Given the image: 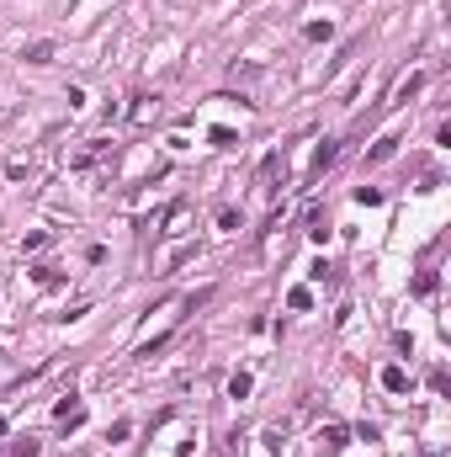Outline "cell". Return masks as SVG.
<instances>
[{
  "mask_svg": "<svg viewBox=\"0 0 451 457\" xmlns=\"http://www.w3.org/2000/svg\"><path fill=\"white\" fill-rule=\"evenodd\" d=\"M70 170L74 176H112V170H117V149H112L107 139H91L85 149L70 155Z\"/></svg>",
  "mask_w": 451,
  "mask_h": 457,
  "instance_id": "obj_1",
  "label": "cell"
},
{
  "mask_svg": "<svg viewBox=\"0 0 451 457\" xmlns=\"http://www.w3.org/2000/svg\"><path fill=\"white\" fill-rule=\"evenodd\" d=\"M155 117H159V96H155V91H138V96H133V112H128V122H133V128H149Z\"/></svg>",
  "mask_w": 451,
  "mask_h": 457,
  "instance_id": "obj_2",
  "label": "cell"
},
{
  "mask_svg": "<svg viewBox=\"0 0 451 457\" xmlns=\"http://www.w3.org/2000/svg\"><path fill=\"white\" fill-rule=\"evenodd\" d=\"M340 446H345V425H324L319 431V457H340Z\"/></svg>",
  "mask_w": 451,
  "mask_h": 457,
  "instance_id": "obj_3",
  "label": "cell"
},
{
  "mask_svg": "<svg viewBox=\"0 0 451 457\" xmlns=\"http://www.w3.org/2000/svg\"><path fill=\"white\" fill-rule=\"evenodd\" d=\"M186 224H191V202H176L165 213V234H186Z\"/></svg>",
  "mask_w": 451,
  "mask_h": 457,
  "instance_id": "obj_4",
  "label": "cell"
},
{
  "mask_svg": "<svg viewBox=\"0 0 451 457\" xmlns=\"http://www.w3.org/2000/svg\"><path fill=\"white\" fill-rule=\"evenodd\" d=\"M53 53H59V43H32L22 59H27V64H53Z\"/></svg>",
  "mask_w": 451,
  "mask_h": 457,
  "instance_id": "obj_5",
  "label": "cell"
},
{
  "mask_svg": "<svg viewBox=\"0 0 451 457\" xmlns=\"http://www.w3.org/2000/svg\"><path fill=\"white\" fill-rule=\"evenodd\" d=\"M249 388H255V378H249V373H234V378H228V399H249Z\"/></svg>",
  "mask_w": 451,
  "mask_h": 457,
  "instance_id": "obj_6",
  "label": "cell"
},
{
  "mask_svg": "<svg viewBox=\"0 0 451 457\" xmlns=\"http://www.w3.org/2000/svg\"><path fill=\"white\" fill-rule=\"evenodd\" d=\"M382 388H388V394H404V388H409L404 367H388V373H382Z\"/></svg>",
  "mask_w": 451,
  "mask_h": 457,
  "instance_id": "obj_7",
  "label": "cell"
},
{
  "mask_svg": "<svg viewBox=\"0 0 451 457\" xmlns=\"http://www.w3.org/2000/svg\"><path fill=\"white\" fill-rule=\"evenodd\" d=\"M334 155H340V149H334V139H324L319 155H313V170H329V165H334Z\"/></svg>",
  "mask_w": 451,
  "mask_h": 457,
  "instance_id": "obj_8",
  "label": "cell"
},
{
  "mask_svg": "<svg viewBox=\"0 0 451 457\" xmlns=\"http://www.w3.org/2000/svg\"><path fill=\"white\" fill-rule=\"evenodd\" d=\"M419 91H425V75H409L404 85H398V101H409V96H419Z\"/></svg>",
  "mask_w": 451,
  "mask_h": 457,
  "instance_id": "obj_9",
  "label": "cell"
},
{
  "mask_svg": "<svg viewBox=\"0 0 451 457\" xmlns=\"http://www.w3.org/2000/svg\"><path fill=\"white\" fill-rule=\"evenodd\" d=\"M308 234L324 245V240H329V218H324V213H313V218H308Z\"/></svg>",
  "mask_w": 451,
  "mask_h": 457,
  "instance_id": "obj_10",
  "label": "cell"
},
{
  "mask_svg": "<svg viewBox=\"0 0 451 457\" xmlns=\"http://www.w3.org/2000/svg\"><path fill=\"white\" fill-rule=\"evenodd\" d=\"M393 149H398V139H393V133H388V139H377V149H372V155H367V160H388V155H393Z\"/></svg>",
  "mask_w": 451,
  "mask_h": 457,
  "instance_id": "obj_11",
  "label": "cell"
},
{
  "mask_svg": "<svg viewBox=\"0 0 451 457\" xmlns=\"http://www.w3.org/2000/svg\"><path fill=\"white\" fill-rule=\"evenodd\" d=\"M356 202H367V207H377V202H382V192H377V186H356Z\"/></svg>",
  "mask_w": 451,
  "mask_h": 457,
  "instance_id": "obj_12",
  "label": "cell"
},
{
  "mask_svg": "<svg viewBox=\"0 0 451 457\" xmlns=\"http://www.w3.org/2000/svg\"><path fill=\"white\" fill-rule=\"evenodd\" d=\"M255 75H261L255 64H234V70H228V80H255Z\"/></svg>",
  "mask_w": 451,
  "mask_h": 457,
  "instance_id": "obj_13",
  "label": "cell"
},
{
  "mask_svg": "<svg viewBox=\"0 0 451 457\" xmlns=\"http://www.w3.org/2000/svg\"><path fill=\"white\" fill-rule=\"evenodd\" d=\"M16 457H37V436H22V442H16Z\"/></svg>",
  "mask_w": 451,
  "mask_h": 457,
  "instance_id": "obj_14",
  "label": "cell"
},
{
  "mask_svg": "<svg viewBox=\"0 0 451 457\" xmlns=\"http://www.w3.org/2000/svg\"><path fill=\"white\" fill-rule=\"evenodd\" d=\"M0 436H6V415H0Z\"/></svg>",
  "mask_w": 451,
  "mask_h": 457,
  "instance_id": "obj_15",
  "label": "cell"
}]
</instances>
